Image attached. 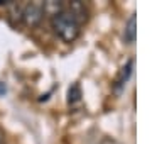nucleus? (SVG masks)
Masks as SVG:
<instances>
[{
    "label": "nucleus",
    "mask_w": 152,
    "mask_h": 144,
    "mask_svg": "<svg viewBox=\"0 0 152 144\" xmlns=\"http://www.w3.org/2000/svg\"><path fill=\"white\" fill-rule=\"evenodd\" d=\"M51 26L53 31L61 41L64 43H73L78 36H80V24L75 21V17L69 14L68 9H64L63 12H59L58 15H54L51 19Z\"/></svg>",
    "instance_id": "obj_1"
},
{
    "label": "nucleus",
    "mask_w": 152,
    "mask_h": 144,
    "mask_svg": "<svg viewBox=\"0 0 152 144\" xmlns=\"http://www.w3.org/2000/svg\"><path fill=\"white\" fill-rule=\"evenodd\" d=\"M44 19V9L42 2H31L27 5H24L22 9V17L20 21L27 27H37Z\"/></svg>",
    "instance_id": "obj_2"
},
{
    "label": "nucleus",
    "mask_w": 152,
    "mask_h": 144,
    "mask_svg": "<svg viewBox=\"0 0 152 144\" xmlns=\"http://www.w3.org/2000/svg\"><path fill=\"white\" fill-rule=\"evenodd\" d=\"M68 10H69V14L75 17V21L80 24V26L88 21V7L85 5V2H80V0L71 2L69 7H68Z\"/></svg>",
    "instance_id": "obj_3"
},
{
    "label": "nucleus",
    "mask_w": 152,
    "mask_h": 144,
    "mask_svg": "<svg viewBox=\"0 0 152 144\" xmlns=\"http://www.w3.org/2000/svg\"><path fill=\"white\" fill-rule=\"evenodd\" d=\"M124 37H125V41H127L129 44L135 43V37H137V17H135V14H132V15L129 17L127 24H125Z\"/></svg>",
    "instance_id": "obj_4"
},
{
    "label": "nucleus",
    "mask_w": 152,
    "mask_h": 144,
    "mask_svg": "<svg viewBox=\"0 0 152 144\" xmlns=\"http://www.w3.org/2000/svg\"><path fill=\"white\" fill-rule=\"evenodd\" d=\"M42 9H44V15H49L51 19L54 15H58L59 12H63L66 9L64 4L59 2V0H48V2H42Z\"/></svg>",
    "instance_id": "obj_5"
},
{
    "label": "nucleus",
    "mask_w": 152,
    "mask_h": 144,
    "mask_svg": "<svg viewBox=\"0 0 152 144\" xmlns=\"http://www.w3.org/2000/svg\"><path fill=\"white\" fill-rule=\"evenodd\" d=\"M132 68H134V61L129 60V61H127V65L120 70L118 76H117V82H115V90H120L125 83H127V82H129V78H130V75H132Z\"/></svg>",
    "instance_id": "obj_6"
},
{
    "label": "nucleus",
    "mask_w": 152,
    "mask_h": 144,
    "mask_svg": "<svg viewBox=\"0 0 152 144\" xmlns=\"http://www.w3.org/2000/svg\"><path fill=\"white\" fill-rule=\"evenodd\" d=\"M81 100V88H80V85L78 83H73L68 90V104L69 105H75Z\"/></svg>",
    "instance_id": "obj_7"
},
{
    "label": "nucleus",
    "mask_w": 152,
    "mask_h": 144,
    "mask_svg": "<svg viewBox=\"0 0 152 144\" xmlns=\"http://www.w3.org/2000/svg\"><path fill=\"white\" fill-rule=\"evenodd\" d=\"M100 144H118L115 139H112V137H105V139H102V143Z\"/></svg>",
    "instance_id": "obj_8"
},
{
    "label": "nucleus",
    "mask_w": 152,
    "mask_h": 144,
    "mask_svg": "<svg viewBox=\"0 0 152 144\" xmlns=\"http://www.w3.org/2000/svg\"><path fill=\"white\" fill-rule=\"evenodd\" d=\"M0 144H5V134H4V129L0 127Z\"/></svg>",
    "instance_id": "obj_9"
},
{
    "label": "nucleus",
    "mask_w": 152,
    "mask_h": 144,
    "mask_svg": "<svg viewBox=\"0 0 152 144\" xmlns=\"http://www.w3.org/2000/svg\"><path fill=\"white\" fill-rule=\"evenodd\" d=\"M5 5H9V2L7 0H0V7H5Z\"/></svg>",
    "instance_id": "obj_10"
}]
</instances>
